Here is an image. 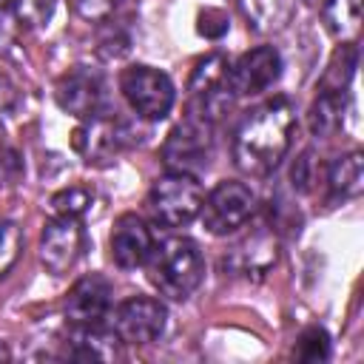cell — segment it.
Instances as JSON below:
<instances>
[{"mask_svg":"<svg viewBox=\"0 0 364 364\" xmlns=\"http://www.w3.org/2000/svg\"><path fill=\"white\" fill-rule=\"evenodd\" d=\"M256 208V193L236 179L219 182L205 199H202V222L213 236H228L239 230Z\"/></svg>","mask_w":364,"mask_h":364,"instance_id":"8992f818","label":"cell"},{"mask_svg":"<svg viewBox=\"0 0 364 364\" xmlns=\"http://www.w3.org/2000/svg\"><path fill=\"white\" fill-rule=\"evenodd\" d=\"M239 6L256 28H276L287 17L290 0H239Z\"/></svg>","mask_w":364,"mask_h":364,"instance_id":"44dd1931","label":"cell"},{"mask_svg":"<svg viewBox=\"0 0 364 364\" xmlns=\"http://www.w3.org/2000/svg\"><path fill=\"white\" fill-rule=\"evenodd\" d=\"M165 304L151 296H134L114 307V333L122 344H151L165 330Z\"/></svg>","mask_w":364,"mask_h":364,"instance_id":"30bf717a","label":"cell"},{"mask_svg":"<svg viewBox=\"0 0 364 364\" xmlns=\"http://www.w3.org/2000/svg\"><path fill=\"white\" fill-rule=\"evenodd\" d=\"M111 310V284L100 273H88L74 282L65 296V316L71 324H102Z\"/></svg>","mask_w":364,"mask_h":364,"instance_id":"5bb4252c","label":"cell"},{"mask_svg":"<svg viewBox=\"0 0 364 364\" xmlns=\"http://www.w3.org/2000/svg\"><path fill=\"white\" fill-rule=\"evenodd\" d=\"M344 97L347 94H338V91H318L316 102L310 105V114H307V125H310V134L313 136H333L341 122H344Z\"/></svg>","mask_w":364,"mask_h":364,"instance_id":"2e32d148","label":"cell"},{"mask_svg":"<svg viewBox=\"0 0 364 364\" xmlns=\"http://www.w3.org/2000/svg\"><path fill=\"white\" fill-rule=\"evenodd\" d=\"M293 355L299 361H327L330 358V336L321 327H307L299 333Z\"/></svg>","mask_w":364,"mask_h":364,"instance_id":"7402d4cb","label":"cell"},{"mask_svg":"<svg viewBox=\"0 0 364 364\" xmlns=\"http://www.w3.org/2000/svg\"><path fill=\"white\" fill-rule=\"evenodd\" d=\"M304 6H310V9H318V6H324V0H301Z\"/></svg>","mask_w":364,"mask_h":364,"instance_id":"83f0119b","label":"cell"},{"mask_svg":"<svg viewBox=\"0 0 364 364\" xmlns=\"http://www.w3.org/2000/svg\"><path fill=\"white\" fill-rule=\"evenodd\" d=\"M361 179H364V171H361V154L358 151L338 156L327 168V185L336 196H355L361 191Z\"/></svg>","mask_w":364,"mask_h":364,"instance_id":"ac0fdd59","label":"cell"},{"mask_svg":"<svg viewBox=\"0 0 364 364\" xmlns=\"http://www.w3.org/2000/svg\"><path fill=\"white\" fill-rule=\"evenodd\" d=\"M233 97L236 94L230 88V63L225 54H208L193 65L188 80V117L213 125L228 111Z\"/></svg>","mask_w":364,"mask_h":364,"instance_id":"3957f363","label":"cell"},{"mask_svg":"<svg viewBox=\"0 0 364 364\" xmlns=\"http://www.w3.org/2000/svg\"><path fill=\"white\" fill-rule=\"evenodd\" d=\"M202 185L191 173L168 171L148 191V210L159 225L182 228L202 210Z\"/></svg>","mask_w":364,"mask_h":364,"instance_id":"277c9868","label":"cell"},{"mask_svg":"<svg viewBox=\"0 0 364 364\" xmlns=\"http://www.w3.org/2000/svg\"><path fill=\"white\" fill-rule=\"evenodd\" d=\"M6 358H11V353L6 350V344H0V361H6Z\"/></svg>","mask_w":364,"mask_h":364,"instance_id":"f1b7e54d","label":"cell"},{"mask_svg":"<svg viewBox=\"0 0 364 364\" xmlns=\"http://www.w3.org/2000/svg\"><path fill=\"white\" fill-rule=\"evenodd\" d=\"M94 202V193L88 188H80V185H71V188H63L51 196V208L54 213H65V216H82Z\"/></svg>","mask_w":364,"mask_h":364,"instance_id":"603a6c76","label":"cell"},{"mask_svg":"<svg viewBox=\"0 0 364 364\" xmlns=\"http://www.w3.org/2000/svg\"><path fill=\"white\" fill-rule=\"evenodd\" d=\"M54 97H57V105L77 119H94L100 114H108L105 80L100 71L88 65H77L68 74H63L57 80Z\"/></svg>","mask_w":364,"mask_h":364,"instance_id":"52a82bcc","label":"cell"},{"mask_svg":"<svg viewBox=\"0 0 364 364\" xmlns=\"http://www.w3.org/2000/svg\"><path fill=\"white\" fill-rule=\"evenodd\" d=\"M154 233L148 228L145 219H139L136 213H122L114 222L111 230V259L122 267V270H134L139 264L148 262L151 250H154Z\"/></svg>","mask_w":364,"mask_h":364,"instance_id":"4fadbf2b","label":"cell"},{"mask_svg":"<svg viewBox=\"0 0 364 364\" xmlns=\"http://www.w3.org/2000/svg\"><path fill=\"white\" fill-rule=\"evenodd\" d=\"M199 34H205V37H210V40H219L222 34H228V28H230V23H228V14L225 11H219V9H205L202 14H199Z\"/></svg>","mask_w":364,"mask_h":364,"instance_id":"d4e9b609","label":"cell"},{"mask_svg":"<svg viewBox=\"0 0 364 364\" xmlns=\"http://www.w3.org/2000/svg\"><path fill=\"white\" fill-rule=\"evenodd\" d=\"M119 91L142 119H165L176 100L171 77L154 65H128L119 74Z\"/></svg>","mask_w":364,"mask_h":364,"instance_id":"5b68a950","label":"cell"},{"mask_svg":"<svg viewBox=\"0 0 364 364\" xmlns=\"http://www.w3.org/2000/svg\"><path fill=\"white\" fill-rule=\"evenodd\" d=\"M82 245H85V228L80 216L57 213L54 219L46 222L40 233V262L48 273L63 276L77 264Z\"/></svg>","mask_w":364,"mask_h":364,"instance_id":"ba28073f","label":"cell"},{"mask_svg":"<svg viewBox=\"0 0 364 364\" xmlns=\"http://www.w3.org/2000/svg\"><path fill=\"white\" fill-rule=\"evenodd\" d=\"M145 264H148V282L165 299H173V301L188 299L205 279V259L196 242L185 236H171L154 245Z\"/></svg>","mask_w":364,"mask_h":364,"instance_id":"7a4b0ae2","label":"cell"},{"mask_svg":"<svg viewBox=\"0 0 364 364\" xmlns=\"http://www.w3.org/2000/svg\"><path fill=\"white\" fill-rule=\"evenodd\" d=\"M125 142H128V128L108 114L82 119V125L74 131V148L85 156V162H108L125 148Z\"/></svg>","mask_w":364,"mask_h":364,"instance_id":"7c38bea8","label":"cell"},{"mask_svg":"<svg viewBox=\"0 0 364 364\" xmlns=\"http://www.w3.org/2000/svg\"><path fill=\"white\" fill-rule=\"evenodd\" d=\"M296 128V111L287 97H273L239 122L233 136V162L250 176H267L287 154Z\"/></svg>","mask_w":364,"mask_h":364,"instance_id":"6da1fadb","label":"cell"},{"mask_svg":"<svg viewBox=\"0 0 364 364\" xmlns=\"http://www.w3.org/2000/svg\"><path fill=\"white\" fill-rule=\"evenodd\" d=\"M14 102H17V88L6 77H0V117L9 114L14 108Z\"/></svg>","mask_w":364,"mask_h":364,"instance_id":"4316f807","label":"cell"},{"mask_svg":"<svg viewBox=\"0 0 364 364\" xmlns=\"http://www.w3.org/2000/svg\"><path fill=\"white\" fill-rule=\"evenodd\" d=\"M208 156H210V125L193 117L176 125L162 145V162L168 171L176 173L196 176L208 165Z\"/></svg>","mask_w":364,"mask_h":364,"instance_id":"9c48e42d","label":"cell"},{"mask_svg":"<svg viewBox=\"0 0 364 364\" xmlns=\"http://www.w3.org/2000/svg\"><path fill=\"white\" fill-rule=\"evenodd\" d=\"M122 0H71L74 11L82 17V20H102L108 17Z\"/></svg>","mask_w":364,"mask_h":364,"instance_id":"484cf974","label":"cell"},{"mask_svg":"<svg viewBox=\"0 0 364 364\" xmlns=\"http://www.w3.org/2000/svg\"><path fill=\"white\" fill-rule=\"evenodd\" d=\"M355 63H358V51L353 43H341L321 77V88L318 91H338V94H347L350 88V80H353V71H355Z\"/></svg>","mask_w":364,"mask_h":364,"instance_id":"d6986e66","label":"cell"},{"mask_svg":"<svg viewBox=\"0 0 364 364\" xmlns=\"http://www.w3.org/2000/svg\"><path fill=\"white\" fill-rule=\"evenodd\" d=\"M282 74V57L273 46H256L230 65V88L236 97L262 94Z\"/></svg>","mask_w":364,"mask_h":364,"instance_id":"8fae6325","label":"cell"},{"mask_svg":"<svg viewBox=\"0 0 364 364\" xmlns=\"http://www.w3.org/2000/svg\"><path fill=\"white\" fill-rule=\"evenodd\" d=\"M20 250H23V233H20V228L14 222L0 219V279L20 259Z\"/></svg>","mask_w":364,"mask_h":364,"instance_id":"cb8c5ba5","label":"cell"},{"mask_svg":"<svg viewBox=\"0 0 364 364\" xmlns=\"http://www.w3.org/2000/svg\"><path fill=\"white\" fill-rule=\"evenodd\" d=\"M57 0H0V26L9 28H34L43 26Z\"/></svg>","mask_w":364,"mask_h":364,"instance_id":"e0dca14e","label":"cell"},{"mask_svg":"<svg viewBox=\"0 0 364 364\" xmlns=\"http://www.w3.org/2000/svg\"><path fill=\"white\" fill-rule=\"evenodd\" d=\"M324 23L336 37H353L361 23V0H324Z\"/></svg>","mask_w":364,"mask_h":364,"instance_id":"ffe728a7","label":"cell"},{"mask_svg":"<svg viewBox=\"0 0 364 364\" xmlns=\"http://www.w3.org/2000/svg\"><path fill=\"white\" fill-rule=\"evenodd\" d=\"M65 353L68 358L80 361H119L122 341L114 330H105L102 324H71Z\"/></svg>","mask_w":364,"mask_h":364,"instance_id":"9a60e30c","label":"cell"}]
</instances>
